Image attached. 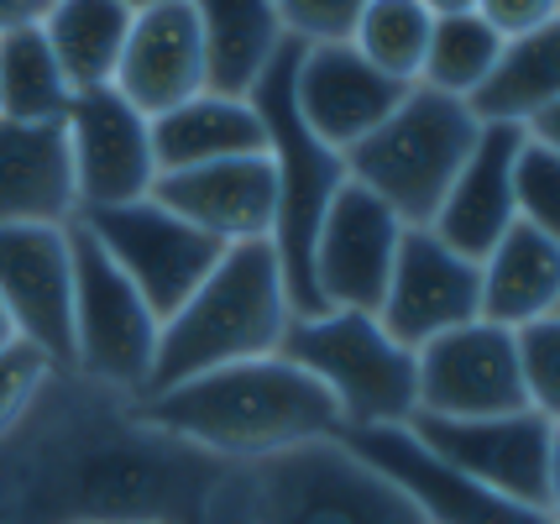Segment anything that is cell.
<instances>
[{"label":"cell","mask_w":560,"mask_h":524,"mask_svg":"<svg viewBox=\"0 0 560 524\" xmlns=\"http://www.w3.org/2000/svg\"><path fill=\"white\" fill-rule=\"evenodd\" d=\"M231 462L142 420V399L52 368L0 435V524H199Z\"/></svg>","instance_id":"6da1fadb"},{"label":"cell","mask_w":560,"mask_h":524,"mask_svg":"<svg viewBox=\"0 0 560 524\" xmlns=\"http://www.w3.org/2000/svg\"><path fill=\"white\" fill-rule=\"evenodd\" d=\"M142 420L215 462H257L272 451L341 435L330 394L278 351L199 373L163 394H142Z\"/></svg>","instance_id":"7a4b0ae2"},{"label":"cell","mask_w":560,"mask_h":524,"mask_svg":"<svg viewBox=\"0 0 560 524\" xmlns=\"http://www.w3.org/2000/svg\"><path fill=\"white\" fill-rule=\"evenodd\" d=\"M199 524H424L377 467L336 441L231 462L205 499Z\"/></svg>","instance_id":"3957f363"},{"label":"cell","mask_w":560,"mask_h":524,"mask_svg":"<svg viewBox=\"0 0 560 524\" xmlns=\"http://www.w3.org/2000/svg\"><path fill=\"white\" fill-rule=\"evenodd\" d=\"M289 321L293 315L272 242L225 247L210 278L158 325L147 394H163L173 383H189V377L231 368V362L272 357Z\"/></svg>","instance_id":"277c9868"},{"label":"cell","mask_w":560,"mask_h":524,"mask_svg":"<svg viewBox=\"0 0 560 524\" xmlns=\"http://www.w3.org/2000/svg\"><path fill=\"white\" fill-rule=\"evenodd\" d=\"M293 58L299 43H278V53L268 58V69L257 74V84L246 90L252 110L262 116L268 131V158H272V178H278V221H272V252H278V268H283V294H289V315L293 321H310L325 315L315 300V278H310V252H315V231L319 216L330 210L336 189L346 184V163L341 152H330L310 126L299 121L289 95L293 79Z\"/></svg>","instance_id":"5b68a950"},{"label":"cell","mask_w":560,"mask_h":524,"mask_svg":"<svg viewBox=\"0 0 560 524\" xmlns=\"http://www.w3.org/2000/svg\"><path fill=\"white\" fill-rule=\"evenodd\" d=\"M482 137V121L466 101L435 95L424 84H409V95L393 105L383 126H372L351 152H341L346 178L362 184L372 200H383L404 231L435 221L445 189L456 184L462 163Z\"/></svg>","instance_id":"8992f818"},{"label":"cell","mask_w":560,"mask_h":524,"mask_svg":"<svg viewBox=\"0 0 560 524\" xmlns=\"http://www.w3.org/2000/svg\"><path fill=\"white\" fill-rule=\"evenodd\" d=\"M278 357L315 377L330 394L346 430L404 424L415 415V351L398 347L377 315L362 310H325L310 321H289Z\"/></svg>","instance_id":"52a82bcc"},{"label":"cell","mask_w":560,"mask_h":524,"mask_svg":"<svg viewBox=\"0 0 560 524\" xmlns=\"http://www.w3.org/2000/svg\"><path fill=\"white\" fill-rule=\"evenodd\" d=\"M404 424L430 456L492 488L498 499L560 514V415H545V409L488 415V420L409 415Z\"/></svg>","instance_id":"ba28073f"},{"label":"cell","mask_w":560,"mask_h":524,"mask_svg":"<svg viewBox=\"0 0 560 524\" xmlns=\"http://www.w3.org/2000/svg\"><path fill=\"white\" fill-rule=\"evenodd\" d=\"M73 263V373L95 377L121 394H147L152 351H158V315L131 289V278L100 252V242L79 221H69Z\"/></svg>","instance_id":"9c48e42d"},{"label":"cell","mask_w":560,"mask_h":524,"mask_svg":"<svg viewBox=\"0 0 560 524\" xmlns=\"http://www.w3.org/2000/svg\"><path fill=\"white\" fill-rule=\"evenodd\" d=\"M73 221L84 225L100 242V252L131 278V289L147 300L158 325L168 321L225 257V247L215 236H205L189 221H178L152 195L131 205H110V210H79Z\"/></svg>","instance_id":"30bf717a"},{"label":"cell","mask_w":560,"mask_h":524,"mask_svg":"<svg viewBox=\"0 0 560 524\" xmlns=\"http://www.w3.org/2000/svg\"><path fill=\"white\" fill-rule=\"evenodd\" d=\"M415 415L435 420H488L535 409L518 377L513 330L488 321L456 325L415 351Z\"/></svg>","instance_id":"8fae6325"},{"label":"cell","mask_w":560,"mask_h":524,"mask_svg":"<svg viewBox=\"0 0 560 524\" xmlns=\"http://www.w3.org/2000/svg\"><path fill=\"white\" fill-rule=\"evenodd\" d=\"M471 321H482V268L462 252H451L424 225L404 231L383 304H377V325L398 347L419 351L424 341Z\"/></svg>","instance_id":"7c38bea8"},{"label":"cell","mask_w":560,"mask_h":524,"mask_svg":"<svg viewBox=\"0 0 560 524\" xmlns=\"http://www.w3.org/2000/svg\"><path fill=\"white\" fill-rule=\"evenodd\" d=\"M398 236H404V225H398L388 205L372 200L362 184L346 178L330 210L319 216L315 252H310V278H315L319 310L377 315L393 257H398Z\"/></svg>","instance_id":"4fadbf2b"},{"label":"cell","mask_w":560,"mask_h":524,"mask_svg":"<svg viewBox=\"0 0 560 524\" xmlns=\"http://www.w3.org/2000/svg\"><path fill=\"white\" fill-rule=\"evenodd\" d=\"M0 310L16 341L52 368H73V263L69 225H0Z\"/></svg>","instance_id":"5bb4252c"},{"label":"cell","mask_w":560,"mask_h":524,"mask_svg":"<svg viewBox=\"0 0 560 524\" xmlns=\"http://www.w3.org/2000/svg\"><path fill=\"white\" fill-rule=\"evenodd\" d=\"M341 441L362 456L366 467H377V473L388 477L393 488L419 509L424 524H560V514H539V509L498 499L492 488L471 482L456 467H445L440 456H430L409 435V424L346 430Z\"/></svg>","instance_id":"9a60e30c"},{"label":"cell","mask_w":560,"mask_h":524,"mask_svg":"<svg viewBox=\"0 0 560 524\" xmlns=\"http://www.w3.org/2000/svg\"><path fill=\"white\" fill-rule=\"evenodd\" d=\"M63 126H69L79 210H110L152 195L158 163H152L147 116H137L116 90H79Z\"/></svg>","instance_id":"2e32d148"},{"label":"cell","mask_w":560,"mask_h":524,"mask_svg":"<svg viewBox=\"0 0 560 524\" xmlns=\"http://www.w3.org/2000/svg\"><path fill=\"white\" fill-rule=\"evenodd\" d=\"M289 95L299 121L315 131L330 152H351L372 126L393 116V105L409 95V84L377 74L351 43H319L299 48Z\"/></svg>","instance_id":"e0dca14e"},{"label":"cell","mask_w":560,"mask_h":524,"mask_svg":"<svg viewBox=\"0 0 560 524\" xmlns=\"http://www.w3.org/2000/svg\"><path fill=\"white\" fill-rule=\"evenodd\" d=\"M152 200L173 210L178 221H189L195 231L215 236L220 247H242V242H272L278 178H272L268 152L225 158V163L184 168V174H158Z\"/></svg>","instance_id":"ac0fdd59"},{"label":"cell","mask_w":560,"mask_h":524,"mask_svg":"<svg viewBox=\"0 0 560 524\" xmlns=\"http://www.w3.org/2000/svg\"><path fill=\"white\" fill-rule=\"evenodd\" d=\"M110 90L147 121L195 101L205 90V43H199L189 0H163V5L131 11V32H126Z\"/></svg>","instance_id":"d6986e66"},{"label":"cell","mask_w":560,"mask_h":524,"mask_svg":"<svg viewBox=\"0 0 560 524\" xmlns=\"http://www.w3.org/2000/svg\"><path fill=\"white\" fill-rule=\"evenodd\" d=\"M518 142H524L518 126H482L477 148L462 163V174L445 189L435 221L424 231H435L451 252L482 263L509 236V225L518 221V205H513V152H518Z\"/></svg>","instance_id":"ffe728a7"},{"label":"cell","mask_w":560,"mask_h":524,"mask_svg":"<svg viewBox=\"0 0 560 524\" xmlns=\"http://www.w3.org/2000/svg\"><path fill=\"white\" fill-rule=\"evenodd\" d=\"M73 216L69 126L0 116V225H69Z\"/></svg>","instance_id":"44dd1931"},{"label":"cell","mask_w":560,"mask_h":524,"mask_svg":"<svg viewBox=\"0 0 560 524\" xmlns=\"http://www.w3.org/2000/svg\"><path fill=\"white\" fill-rule=\"evenodd\" d=\"M147 137H152L158 174H184V168L225 163V158H257V152H268V131H262V116L252 110V101L210 95V90H199L195 101L152 116Z\"/></svg>","instance_id":"7402d4cb"},{"label":"cell","mask_w":560,"mask_h":524,"mask_svg":"<svg viewBox=\"0 0 560 524\" xmlns=\"http://www.w3.org/2000/svg\"><path fill=\"white\" fill-rule=\"evenodd\" d=\"M482 268V321L518 330L560 315V236L513 221L509 236L477 263Z\"/></svg>","instance_id":"603a6c76"},{"label":"cell","mask_w":560,"mask_h":524,"mask_svg":"<svg viewBox=\"0 0 560 524\" xmlns=\"http://www.w3.org/2000/svg\"><path fill=\"white\" fill-rule=\"evenodd\" d=\"M189 5L205 43V90L246 101V90L283 43L272 0H189Z\"/></svg>","instance_id":"cb8c5ba5"},{"label":"cell","mask_w":560,"mask_h":524,"mask_svg":"<svg viewBox=\"0 0 560 524\" xmlns=\"http://www.w3.org/2000/svg\"><path fill=\"white\" fill-rule=\"evenodd\" d=\"M37 26H43L73 95L79 90H110L126 32H131V11L121 0H48Z\"/></svg>","instance_id":"d4e9b609"},{"label":"cell","mask_w":560,"mask_h":524,"mask_svg":"<svg viewBox=\"0 0 560 524\" xmlns=\"http://www.w3.org/2000/svg\"><path fill=\"white\" fill-rule=\"evenodd\" d=\"M545 105H560V26L503 43L488 79L466 95V110L482 126H524Z\"/></svg>","instance_id":"484cf974"},{"label":"cell","mask_w":560,"mask_h":524,"mask_svg":"<svg viewBox=\"0 0 560 524\" xmlns=\"http://www.w3.org/2000/svg\"><path fill=\"white\" fill-rule=\"evenodd\" d=\"M73 90L52 58L43 26L0 32V116L5 121H63Z\"/></svg>","instance_id":"4316f807"},{"label":"cell","mask_w":560,"mask_h":524,"mask_svg":"<svg viewBox=\"0 0 560 524\" xmlns=\"http://www.w3.org/2000/svg\"><path fill=\"white\" fill-rule=\"evenodd\" d=\"M498 53H503V37L477 11L471 16H435V32H430V48H424L415 84L435 90V95H451V101H466L488 79Z\"/></svg>","instance_id":"83f0119b"},{"label":"cell","mask_w":560,"mask_h":524,"mask_svg":"<svg viewBox=\"0 0 560 524\" xmlns=\"http://www.w3.org/2000/svg\"><path fill=\"white\" fill-rule=\"evenodd\" d=\"M430 32H435V16L419 0H366L362 16H357V32H351V48L362 53L377 74L415 84L424 48H430Z\"/></svg>","instance_id":"f1b7e54d"},{"label":"cell","mask_w":560,"mask_h":524,"mask_svg":"<svg viewBox=\"0 0 560 524\" xmlns=\"http://www.w3.org/2000/svg\"><path fill=\"white\" fill-rule=\"evenodd\" d=\"M513 205H518V221L539 225L560 236V148L545 142H518L513 152Z\"/></svg>","instance_id":"f546056e"},{"label":"cell","mask_w":560,"mask_h":524,"mask_svg":"<svg viewBox=\"0 0 560 524\" xmlns=\"http://www.w3.org/2000/svg\"><path fill=\"white\" fill-rule=\"evenodd\" d=\"M513 351H518V377L535 409L556 415L560 409V315L529 321L513 330Z\"/></svg>","instance_id":"4dcf8cb0"},{"label":"cell","mask_w":560,"mask_h":524,"mask_svg":"<svg viewBox=\"0 0 560 524\" xmlns=\"http://www.w3.org/2000/svg\"><path fill=\"white\" fill-rule=\"evenodd\" d=\"M362 5L366 0H272V16L289 43L319 48V43H351Z\"/></svg>","instance_id":"1f68e13d"},{"label":"cell","mask_w":560,"mask_h":524,"mask_svg":"<svg viewBox=\"0 0 560 524\" xmlns=\"http://www.w3.org/2000/svg\"><path fill=\"white\" fill-rule=\"evenodd\" d=\"M48 373H52V362L37 347H26V341L0 347V435L22 420V409L37 399V388H43Z\"/></svg>","instance_id":"d6a6232c"},{"label":"cell","mask_w":560,"mask_h":524,"mask_svg":"<svg viewBox=\"0 0 560 524\" xmlns=\"http://www.w3.org/2000/svg\"><path fill=\"white\" fill-rule=\"evenodd\" d=\"M477 16L503 43H518V37H535L545 26H560V0H477Z\"/></svg>","instance_id":"836d02e7"},{"label":"cell","mask_w":560,"mask_h":524,"mask_svg":"<svg viewBox=\"0 0 560 524\" xmlns=\"http://www.w3.org/2000/svg\"><path fill=\"white\" fill-rule=\"evenodd\" d=\"M48 11V0H0V32H16V26H37Z\"/></svg>","instance_id":"e575fe53"},{"label":"cell","mask_w":560,"mask_h":524,"mask_svg":"<svg viewBox=\"0 0 560 524\" xmlns=\"http://www.w3.org/2000/svg\"><path fill=\"white\" fill-rule=\"evenodd\" d=\"M430 16H471L477 11V0H419Z\"/></svg>","instance_id":"d590c367"},{"label":"cell","mask_w":560,"mask_h":524,"mask_svg":"<svg viewBox=\"0 0 560 524\" xmlns=\"http://www.w3.org/2000/svg\"><path fill=\"white\" fill-rule=\"evenodd\" d=\"M16 341V330H11V321H5V310H0V347H11Z\"/></svg>","instance_id":"8d00e7d4"},{"label":"cell","mask_w":560,"mask_h":524,"mask_svg":"<svg viewBox=\"0 0 560 524\" xmlns=\"http://www.w3.org/2000/svg\"><path fill=\"white\" fill-rule=\"evenodd\" d=\"M126 11H147V5H163V0H121Z\"/></svg>","instance_id":"74e56055"}]
</instances>
